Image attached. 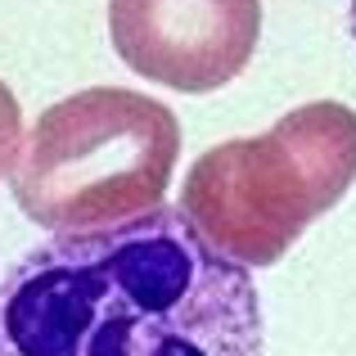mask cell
<instances>
[{
	"instance_id": "cell-1",
	"label": "cell",
	"mask_w": 356,
	"mask_h": 356,
	"mask_svg": "<svg viewBox=\"0 0 356 356\" xmlns=\"http://www.w3.org/2000/svg\"><path fill=\"white\" fill-rule=\"evenodd\" d=\"M0 356H266L248 266L181 208L27 248L0 275Z\"/></svg>"
},
{
	"instance_id": "cell-2",
	"label": "cell",
	"mask_w": 356,
	"mask_h": 356,
	"mask_svg": "<svg viewBox=\"0 0 356 356\" xmlns=\"http://www.w3.org/2000/svg\"><path fill=\"white\" fill-rule=\"evenodd\" d=\"M176 158L181 122L167 104L127 86H90L36 118L9 176L27 221L72 235L154 212Z\"/></svg>"
},
{
	"instance_id": "cell-3",
	"label": "cell",
	"mask_w": 356,
	"mask_h": 356,
	"mask_svg": "<svg viewBox=\"0 0 356 356\" xmlns=\"http://www.w3.org/2000/svg\"><path fill=\"white\" fill-rule=\"evenodd\" d=\"M356 181V113L316 99L266 136L212 145L194 158L181 217L239 266H275Z\"/></svg>"
},
{
	"instance_id": "cell-4",
	"label": "cell",
	"mask_w": 356,
	"mask_h": 356,
	"mask_svg": "<svg viewBox=\"0 0 356 356\" xmlns=\"http://www.w3.org/2000/svg\"><path fill=\"white\" fill-rule=\"evenodd\" d=\"M108 36L131 72L208 95L248 68L261 0H108Z\"/></svg>"
},
{
	"instance_id": "cell-5",
	"label": "cell",
	"mask_w": 356,
	"mask_h": 356,
	"mask_svg": "<svg viewBox=\"0 0 356 356\" xmlns=\"http://www.w3.org/2000/svg\"><path fill=\"white\" fill-rule=\"evenodd\" d=\"M18 149H23V108H18L14 90L0 81V181L14 172Z\"/></svg>"
},
{
	"instance_id": "cell-6",
	"label": "cell",
	"mask_w": 356,
	"mask_h": 356,
	"mask_svg": "<svg viewBox=\"0 0 356 356\" xmlns=\"http://www.w3.org/2000/svg\"><path fill=\"white\" fill-rule=\"evenodd\" d=\"M348 27H352V41H356V0H348Z\"/></svg>"
}]
</instances>
